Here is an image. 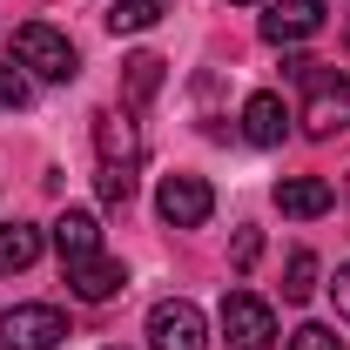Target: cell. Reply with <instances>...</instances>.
Wrapping results in <instances>:
<instances>
[{"label":"cell","mask_w":350,"mask_h":350,"mask_svg":"<svg viewBox=\"0 0 350 350\" xmlns=\"http://www.w3.org/2000/svg\"><path fill=\"white\" fill-rule=\"evenodd\" d=\"M276 209L297 216V222H317V216L337 209V189H330L323 175H290V182H276Z\"/></svg>","instance_id":"obj_8"},{"label":"cell","mask_w":350,"mask_h":350,"mask_svg":"<svg viewBox=\"0 0 350 350\" xmlns=\"http://www.w3.org/2000/svg\"><path fill=\"white\" fill-rule=\"evenodd\" d=\"M68 337V317L54 304H14L0 317V350H54Z\"/></svg>","instance_id":"obj_4"},{"label":"cell","mask_w":350,"mask_h":350,"mask_svg":"<svg viewBox=\"0 0 350 350\" xmlns=\"http://www.w3.org/2000/svg\"><path fill=\"white\" fill-rule=\"evenodd\" d=\"M162 14H169V0H115V7H108V27H115V34H142V27H155Z\"/></svg>","instance_id":"obj_15"},{"label":"cell","mask_w":350,"mask_h":350,"mask_svg":"<svg viewBox=\"0 0 350 350\" xmlns=\"http://www.w3.org/2000/svg\"><path fill=\"white\" fill-rule=\"evenodd\" d=\"M304 129L323 142V135H344L350 129V75H323V68H310V101H304Z\"/></svg>","instance_id":"obj_5"},{"label":"cell","mask_w":350,"mask_h":350,"mask_svg":"<svg viewBox=\"0 0 350 350\" xmlns=\"http://www.w3.org/2000/svg\"><path fill=\"white\" fill-rule=\"evenodd\" d=\"M155 209H162V222H175V229H202L209 209H216V196H209V182H202V175H162Z\"/></svg>","instance_id":"obj_6"},{"label":"cell","mask_w":350,"mask_h":350,"mask_svg":"<svg viewBox=\"0 0 350 350\" xmlns=\"http://www.w3.org/2000/svg\"><path fill=\"white\" fill-rule=\"evenodd\" d=\"M243 135H250L256 148H276V142L290 135V108H283V94H269V88L250 94V101H243Z\"/></svg>","instance_id":"obj_10"},{"label":"cell","mask_w":350,"mask_h":350,"mask_svg":"<svg viewBox=\"0 0 350 350\" xmlns=\"http://www.w3.org/2000/svg\"><path fill=\"white\" fill-rule=\"evenodd\" d=\"M34 256H41V229L34 222H0V276L27 269Z\"/></svg>","instance_id":"obj_14"},{"label":"cell","mask_w":350,"mask_h":350,"mask_svg":"<svg viewBox=\"0 0 350 350\" xmlns=\"http://www.w3.org/2000/svg\"><path fill=\"white\" fill-rule=\"evenodd\" d=\"M330 297H337V317H344V323H350V262H344V269H337V283H330Z\"/></svg>","instance_id":"obj_21"},{"label":"cell","mask_w":350,"mask_h":350,"mask_svg":"<svg viewBox=\"0 0 350 350\" xmlns=\"http://www.w3.org/2000/svg\"><path fill=\"white\" fill-rule=\"evenodd\" d=\"M122 283H129V269H122L115 256H101V250H94V256H81V262H68V290H75L81 304H108Z\"/></svg>","instance_id":"obj_9"},{"label":"cell","mask_w":350,"mask_h":350,"mask_svg":"<svg viewBox=\"0 0 350 350\" xmlns=\"http://www.w3.org/2000/svg\"><path fill=\"white\" fill-rule=\"evenodd\" d=\"M94 189H101L108 209H122V202L135 196V169H101V175H94Z\"/></svg>","instance_id":"obj_17"},{"label":"cell","mask_w":350,"mask_h":350,"mask_svg":"<svg viewBox=\"0 0 350 350\" xmlns=\"http://www.w3.org/2000/svg\"><path fill=\"white\" fill-rule=\"evenodd\" d=\"M162 68H169L162 54H129V61H122V101H129V108L155 101V88H162Z\"/></svg>","instance_id":"obj_13"},{"label":"cell","mask_w":350,"mask_h":350,"mask_svg":"<svg viewBox=\"0 0 350 350\" xmlns=\"http://www.w3.org/2000/svg\"><path fill=\"white\" fill-rule=\"evenodd\" d=\"M317 27H323V0H269V14H262V41L276 47L310 41Z\"/></svg>","instance_id":"obj_7"},{"label":"cell","mask_w":350,"mask_h":350,"mask_svg":"<svg viewBox=\"0 0 350 350\" xmlns=\"http://www.w3.org/2000/svg\"><path fill=\"white\" fill-rule=\"evenodd\" d=\"M310 297H317V256L297 250L290 269H283V304H310Z\"/></svg>","instance_id":"obj_16"},{"label":"cell","mask_w":350,"mask_h":350,"mask_svg":"<svg viewBox=\"0 0 350 350\" xmlns=\"http://www.w3.org/2000/svg\"><path fill=\"white\" fill-rule=\"evenodd\" d=\"M344 47H350V14H344Z\"/></svg>","instance_id":"obj_22"},{"label":"cell","mask_w":350,"mask_h":350,"mask_svg":"<svg viewBox=\"0 0 350 350\" xmlns=\"http://www.w3.org/2000/svg\"><path fill=\"white\" fill-rule=\"evenodd\" d=\"M14 68H27L34 81H75L81 75V54H75V41L61 27L27 21V27H14Z\"/></svg>","instance_id":"obj_1"},{"label":"cell","mask_w":350,"mask_h":350,"mask_svg":"<svg viewBox=\"0 0 350 350\" xmlns=\"http://www.w3.org/2000/svg\"><path fill=\"white\" fill-rule=\"evenodd\" d=\"M54 250H61V262H81L101 250V229H94V216L88 209H68V216L54 222Z\"/></svg>","instance_id":"obj_12"},{"label":"cell","mask_w":350,"mask_h":350,"mask_svg":"<svg viewBox=\"0 0 350 350\" xmlns=\"http://www.w3.org/2000/svg\"><path fill=\"white\" fill-rule=\"evenodd\" d=\"M148 350H209V323L189 297H162L148 310Z\"/></svg>","instance_id":"obj_2"},{"label":"cell","mask_w":350,"mask_h":350,"mask_svg":"<svg viewBox=\"0 0 350 350\" xmlns=\"http://www.w3.org/2000/svg\"><path fill=\"white\" fill-rule=\"evenodd\" d=\"M256 256H262V236H256V229H243V236H236V269H250Z\"/></svg>","instance_id":"obj_20"},{"label":"cell","mask_w":350,"mask_h":350,"mask_svg":"<svg viewBox=\"0 0 350 350\" xmlns=\"http://www.w3.org/2000/svg\"><path fill=\"white\" fill-rule=\"evenodd\" d=\"M290 350H344V337L330 323H304V330H290Z\"/></svg>","instance_id":"obj_18"},{"label":"cell","mask_w":350,"mask_h":350,"mask_svg":"<svg viewBox=\"0 0 350 350\" xmlns=\"http://www.w3.org/2000/svg\"><path fill=\"white\" fill-rule=\"evenodd\" d=\"M222 337H229V350H269L276 344V310L250 290H229L222 297Z\"/></svg>","instance_id":"obj_3"},{"label":"cell","mask_w":350,"mask_h":350,"mask_svg":"<svg viewBox=\"0 0 350 350\" xmlns=\"http://www.w3.org/2000/svg\"><path fill=\"white\" fill-rule=\"evenodd\" d=\"M236 7H250V0H236Z\"/></svg>","instance_id":"obj_23"},{"label":"cell","mask_w":350,"mask_h":350,"mask_svg":"<svg viewBox=\"0 0 350 350\" xmlns=\"http://www.w3.org/2000/svg\"><path fill=\"white\" fill-rule=\"evenodd\" d=\"M94 155H101V169H135V155H142V142L122 115H94Z\"/></svg>","instance_id":"obj_11"},{"label":"cell","mask_w":350,"mask_h":350,"mask_svg":"<svg viewBox=\"0 0 350 350\" xmlns=\"http://www.w3.org/2000/svg\"><path fill=\"white\" fill-rule=\"evenodd\" d=\"M0 108H27V75H21L14 61L0 68Z\"/></svg>","instance_id":"obj_19"}]
</instances>
